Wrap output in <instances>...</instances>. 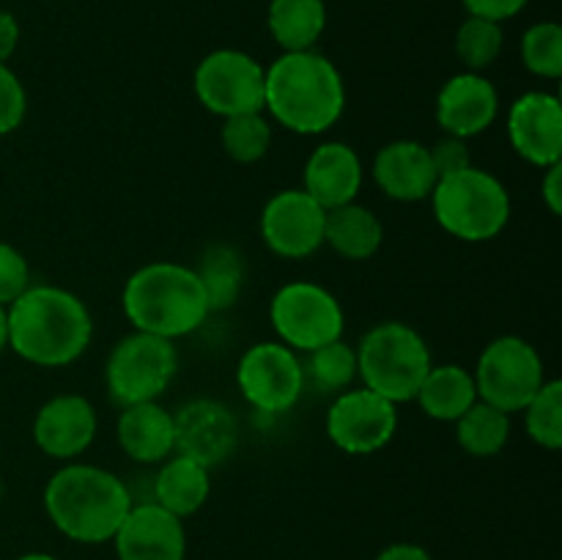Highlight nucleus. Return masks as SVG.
<instances>
[{"mask_svg": "<svg viewBox=\"0 0 562 560\" xmlns=\"http://www.w3.org/2000/svg\"><path fill=\"white\" fill-rule=\"evenodd\" d=\"M9 349L38 368H64L86 355L93 316L69 289L36 283L5 307Z\"/></svg>", "mask_w": 562, "mask_h": 560, "instance_id": "nucleus-1", "label": "nucleus"}, {"mask_svg": "<svg viewBox=\"0 0 562 560\" xmlns=\"http://www.w3.org/2000/svg\"><path fill=\"white\" fill-rule=\"evenodd\" d=\"M398 404L368 388L344 390L327 410V437L349 456H371L398 432Z\"/></svg>", "mask_w": 562, "mask_h": 560, "instance_id": "nucleus-12", "label": "nucleus"}, {"mask_svg": "<svg viewBox=\"0 0 562 560\" xmlns=\"http://www.w3.org/2000/svg\"><path fill=\"white\" fill-rule=\"evenodd\" d=\"M525 428L536 445L547 450L562 448V382L547 379L525 406Z\"/></svg>", "mask_w": 562, "mask_h": 560, "instance_id": "nucleus-30", "label": "nucleus"}, {"mask_svg": "<svg viewBox=\"0 0 562 560\" xmlns=\"http://www.w3.org/2000/svg\"><path fill=\"white\" fill-rule=\"evenodd\" d=\"M431 154V163L437 176H450V173H459V170L470 168L472 165V154L470 146H467L464 137H456V135H445L428 148Z\"/></svg>", "mask_w": 562, "mask_h": 560, "instance_id": "nucleus-35", "label": "nucleus"}, {"mask_svg": "<svg viewBox=\"0 0 562 560\" xmlns=\"http://www.w3.org/2000/svg\"><path fill=\"white\" fill-rule=\"evenodd\" d=\"M119 560H184V519L157 503H135L113 536Z\"/></svg>", "mask_w": 562, "mask_h": 560, "instance_id": "nucleus-17", "label": "nucleus"}, {"mask_svg": "<svg viewBox=\"0 0 562 560\" xmlns=\"http://www.w3.org/2000/svg\"><path fill=\"white\" fill-rule=\"evenodd\" d=\"M5 346H9V333H5V307L0 305V355H3Z\"/></svg>", "mask_w": 562, "mask_h": 560, "instance_id": "nucleus-40", "label": "nucleus"}, {"mask_svg": "<svg viewBox=\"0 0 562 560\" xmlns=\"http://www.w3.org/2000/svg\"><path fill=\"white\" fill-rule=\"evenodd\" d=\"M521 60L530 75L543 80L562 77V27L558 22H536L521 36Z\"/></svg>", "mask_w": 562, "mask_h": 560, "instance_id": "nucleus-32", "label": "nucleus"}, {"mask_svg": "<svg viewBox=\"0 0 562 560\" xmlns=\"http://www.w3.org/2000/svg\"><path fill=\"white\" fill-rule=\"evenodd\" d=\"M508 141L536 168L562 163V104L558 93L527 91L508 110Z\"/></svg>", "mask_w": 562, "mask_h": 560, "instance_id": "nucleus-15", "label": "nucleus"}, {"mask_svg": "<svg viewBox=\"0 0 562 560\" xmlns=\"http://www.w3.org/2000/svg\"><path fill=\"white\" fill-rule=\"evenodd\" d=\"M302 360V373H305V388L311 384L316 393L338 395L349 390L357 379V349L346 344L344 338L329 340L318 349L305 351Z\"/></svg>", "mask_w": 562, "mask_h": 560, "instance_id": "nucleus-28", "label": "nucleus"}, {"mask_svg": "<svg viewBox=\"0 0 562 560\" xmlns=\"http://www.w3.org/2000/svg\"><path fill=\"white\" fill-rule=\"evenodd\" d=\"M456 439H459L461 450L475 459L499 456L510 439V415L477 399L456 421Z\"/></svg>", "mask_w": 562, "mask_h": 560, "instance_id": "nucleus-27", "label": "nucleus"}, {"mask_svg": "<svg viewBox=\"0 0 562 560\" xmlns=\"http://www.w3.org/2000/svg\"><path fill=\"white\" fill-rule=\"evenodd\" d=\"M135 505L130 486L115 472L69 461L44 486V511L66 538L80 544L113 541L115 530Z\"/></svg>", "mask_w": 562, "mask_h": 560, "instance_id": "nucleus-3", "label": "nucleus"}, {"mask_svg": "<svg viewBox=\"0 0 562 560\" xmlns=\"http://www.w3.org/2000/svg\"><path fill=\"white\" fill-rule=\"evenodd\" d=\"M415 401L431 421L456 423L477 401L475 377L470 368L459 366V362L431 366Z\"/></svg>", "mask_w": 562, "mask_h": 560, "instance_id": "nucleus-24", "label": "nucleus"}, {"mask_svg": "<svg viewBox=\"0 0 562 560\" xmlns=\"http://www.w3.org/2000/svg\"><path fill=\"white\" fill-rule=\"evenodd\" d=\"M173 453L187 456L206 470L228 461L239 443L234 412L217 399L187 401L179 412H173Z\"/></svg>", "mask_w": 562, "mask_h": 560, "instance_id": "nucleus-14", "label": "nucleus"}, {"mask_svg": "<svg viewBox=\"0 0 562 560\" xmlns=\"http://www.w3.org/2000/svg\"><path fill=\"white\" fill-rule=\"evenodd\" d=\"M362 159L349 143L327 141L305 163V173H302V190L324 209H338L346 203L357 201L362 190Z\"/></svg>", "mask_w": 562, "mask_h": 560, "instance_id": "nucleus-19", "label": "nucleus"}, {"mask_svg": "<svg viewBox=\"0 0 562 560\" xmlns=\"http://www.w3.org/2000/svg\"><path fill=\"white\" fill-rule=\"evenodd\" d=\"M470 16H483V20H492L503 25L505 20L516 16L519 11H525V5L530 0H461Z\"/></svg>", "mask_w": 562, "mask_h": 560, "instance_id": "nucleus-36", "label": "nucleus"}, {"mask_svg": "<svg viewBox=\"0 0 562 560\" xmlns=\"http://www.w3.org/2000/svg\"><path fill=\"white\" fill-rule=\"evenodd\" d=\"M16 47H20V22L11 11L0 9V64H5Z\"/></svg>", "mask_w": 562, "mask_h": 560, "instance_id": "nucleus-38", "label": "nucleus"}, {"mask_svg": "<svg viewBox=\"0 0 562 560\" xmlns=\"http://www.w3.org/2000/svg\"><path fill=\"white\" fill-rule=\"evenodd\" d=\"M192 88H195L198 102L220 119L263 113L267 69L241 49H214L198 64Z\"/></svg>", "mask_w": 562, "mask_h": 560, "instance_id": "nucleus-10", "label": "nucleus"}, {"mask_svg": "<svg viewBox=\"0 0 562 560\" xmlns=\"http://www.w3.org/2000/svg\"><path fill=\"white\" fill-rule=\"evenodd\" d=\"M431 209L439 228L461 242H492L510 220V195L488 170L470 168L439 176L431 190Z\"/></svg>", "mask_w": 562, "mask_h": 560, "instance_id": "nucleus-6", "label": "nucleus"}, {"mask_svg": "<svg viewBox=\"0 0 562 560\" xmlns=\"http://www.w3.org/2000/svg\"><path fill=\"white\" fill-rule=\"evenodd\" d=\"M99 417L91 401L80 393H60L44 401L33 421V439L49 459L71 461L91 448Z\"/></svg>", "mask_w": 562, "mask_h": 560, "instance_id": "nucleus-16", "label": "nucleus"}, {"mask_svg": "<svg viewBox=\"0 0 562 560\" xmlns=\"http://www.w3.org/2000/svg\"><path fill=\"white\" fill-rule=\"evenodd\" d=\"M192 269L206 291L209 311L223 313L239 302L241 285H245V256L239 247L228 242H214L201 253Z\"/></svg>", "mask_w": 562, "mask_h": 560, "instance_id": "nucleus-26", "label": "nucleus"}, {"mask_svg": "<svg viewBox=\"0 0 562 560\" xmlns=\"http://www.w3.org/2000/svg\"><path fill=\"white\" fill-rule=\"evenodd\" d=\"M115 439L121 450L137 464H162L168 456H173V412L165 410L159 401L121 406V415L115 421Z\"/></svg>", "mask_w": 562, "mask_h": 560, "instance_id": "nucleus-21", "label": "nucleus"}, {"mask_svg": "<svg viewBox=\"0 0 562 560\" xmlns=\"http://www.w3.org/2000/svg\"><path fill=\"white\" fill-rule=\"evenodd\" d=\"M121 307L132 329L168 340L195 333L212 316L195 269L176 261H151L135 269L124 283Z\"/></svg>", "mask_w": 562, "mask_h": 560, "instance_id": "nucleus-4", "label": "nucleus"}, {"mask_svg": "<svg viewBox=\"0 0 562 560\" xmlns=\"http://www.w3.org/2000/svg\"><path fill=\"white\" fill-rule=\"evenodd\" d=\"M274 121L296 135L333 130L346 110V82L338 66L316 49L283 53L267 69V102Z\"/></svg>", "mask_w": 562, "mask_h": 560, "instance_id": "nucleus-2", "label": "nucleus"}, {"mask_svg": "<svg viewBox=\"0 0 562 560\" xmlns=\"http://www.w3.org/2000/svg\"><path fill=\"white\" fill-rule=\"evenodd\" d=\"M212 494L209 470L187 456H168L151 475V503L162 505L179 519L198 514Z\"/></svg>", "mask_w": 562, "mask_h": 560, "instance_id": "nucleus-22", "label": "nucleus"}, {"mask_svg": "<svg viewBox=\"0 0 562 560\" xmlns=\"http://www.w3.org/2000/svg\"><path fill=\"white\" fill-rule=\"evenodd\" d=\"M384 242V225L362 203L351 201L346 206L329 209L324 220V245L333 247L346 261H368L379 253Z\"/></svg>", "mask_w": 562, "mask_h": 560, "instance_id": "nucleus-23", "label": "nucleus"}, {"mask_svg": "<svg viewBox=\"0 0 562 560\" xmlns=\"http://www.w3.org/2000/svg\"><path fill=\"white\" fill-rule=\"evenodd\" d=\"M541 198L543 203H547L549 214L560 217L562 214V163H554L549 165V168H543Z\"/></svg>", "mask_w": 562, "mask_h": 560, "instance_id": "nucleus-37", "label": "nucleus"}, {"mask_svg": "<svg viewBox=\"0 0 562 560\" xmlns=\"http://www.w3.org/2000/svg\"><path fill=\"white\" fill-rule=\"evenodd\" d=\"M499 115V91L481 71L453 75L437 93V121L445 135L475 137Z\"/></svg>", "mask_w": 562, "mask_h": 560, "instance_id": "nucleus-18", "label": "nucleus"}, {"mask_svg": "<svg viewBox=\"0 0 562 560\" xmlns=\"http://www.w3.org/2000/svg\"><path fill=\"white\" fill-rule=\"evenodd\" d=\"M16 560H58L55 555H47V552H27V555H20Z\"/></svg>", "mask_w": 562, "mask_h": 560, "instance_id": "nucleus-41", "label": "nucleus"}, {"mask_svg": "<svg viewBox=\"0 0 562 560\" xmlns=\"http://www.w3.org/2000/svg\"><path fill=\"white\" fill-rule=\"evenodd\" d=\"M267 27L283 53H302L316 47L327 27L324 0H269Z\"/></svg>", "mask_w": 562, "mask_h": 560, "instance_id": "nucleus-25", "label": "nucleus"}, {"mask_svg": "<svg viewBox=\"0 0 562 560\" xmlns=\"http://www.w3.org/2000/svg\"><path fill=\"white\" fill-rule=\"evenodd\" d=\"M505 44V33L499 22L483 16H467L456 33V55L467 71H483L499 58Z\"/></svg>", "mask_w": 562, "mask_h": 560, "instance_id": "nucleus-31", "label": "nucleus"}, {"mask_svg": "<svg viewBox=\"0 0 562 560\" xmlns=\"http://www.w3.org/2000/svg\"><path fill=\"white\" fill-rule=\"evenodd\" d=\"M373 181L387 198L401 203L426 201L437 184L428 146L420 141H393L373 157Z\"/></svg>", "mask_w": 562, "mask_h": 560, "instance_id": "nucleus-20", "label": "nucleus"}, {"mask_svg": "<svg viewBox=\"0 0 562 560\" xmlns=\"http://www.w3.org/2000/svg\"><path fill=\"white\" fill-rule=\"evenodd\" d=\"M269 322L280 344L296 355L344 338L346 313L338 296L311 280H291L274 291L269 302Z\"/></svg>", "mask_w": 562, "mask_h": 560, "instance_id": "nucleus-8", "label": "nucleus"}, {"mask_svg": "<svg viewBox=\"0 0 562 560\" xmlns=\"http://www.w3.org/2000/svg\"><path fill=\"white\" fill-rule=\"evenodd\" d=\"M431 366L426 338L404 322L373 324L357 346V377L362 379V388L393 404L415 401Z\"/></svg>", "mask_w": 562, "mask_h": 560, "instance_id": "nucleus-5", "label": "nucleus"}, {"mask_svg": "<svg viewBox=\"0 0 562 560\" xmlns=\"http://www.w3.org/2000/svg\"><path fill=\"white\" fill-rule=\"evenodd\" d=\"M27 258L9 242H0V305L9 307L20 294L31 289Z\"/></svg>", "mask_w": 562, "mask_h": 560, "instance_id": "nucleus-33", "label": "nucleus"}, {"mask_svg": "<svg viewBox=\"0 0 562 560\" xmlns=\"http://www.w3.org/2000/svg\"><path fill=\"white\" fill-rule=\"evenodd\" d=\"M179 373V349L173 340L148 333H130L110 349L104 384L119 406L157 401Z\"/></svg>", "mask_w": 562, "mask_h": 560, "instance_id": "nucleus-7", "label": "nucleus"}, {"mask_svg": "<svg viewBox=\"0 0 562 560\" xmlns=\"http://www.w3.org/2000/svg\"><path fill=\"white\" fill-rule=\"evenodd\" d=\"M472 377L477 399L514 415L525 410L547 382V366L530 340L519 335H499L481 351Z\"/></svg>", "mask_w": 562, "mask_h": 560, "instance_id": "nucleus-9", "label": "nucleus"}, {"mask_svg": "<svg viewBox=\"0 0 562 560\" xmlns=\"http://www.w3.org/2000/svg\"><path fill=\"white\" fill-rule=\"evenodd\" d=\"M236 384L252 410L263 415L289 412L305 393L300 355L280 340H261L241 355Z\"/></svg>", "mask_w": 562, "mask_h": 560, "instance_id": "nucleus-11", "label": "nucleus"}, {"mask_svg": "<svg viewBox=\"0 0 562 560\" xmlns=\"http://www.w3.org/2000/svg\"><path fill=\"white\" fill-rule=\"evenodd\" d=\"M27 113V93L20 77L9 69V64H0V135H11L20 130Z\"/></svg>", "mask_w": 562, "mask_h": 560, "instance_id": "nucleus-34", "label": "nucleus"}, {"mask_svg": "<svg viewBox=\"0 0 562 560\" xmlns=\"http://www.w3.org/2000/svg\"><path fill=\"white\" fill-rule=\"evenodd\" d=\"M373 560H434V558L428 555V549L420 547V544H390V547L382 549Z\"/></svg>", "mask_w": 562, "mask_h": 560, "instance_id": "nucleus-39", "label": "nucleus"}, {"mask_svg": "<svg viewBox=\"0 0 562 560\" xmlns=\"http://www.w3.org/2000/svg\"><path fill=\"white\" fill-rule=\"evenodd\" d=\"M223 152L228 154L234 163L252 165L261 163L272 148V124L263 113H241L223 119Z\"/></svg>", "mask_w": 562, "mask_h": 560, "instance_id": "nucleus-29", "label": "nucleus"}, {"mask_svg": "<svg viewBox=\"0 0 562 560\" xmlns=\"http://www.w3.org/2000/svg\"><path fill=\"white\" fill-rule=\"evenodd\" d=\"M324 220L327 212L305 190H283L263 206L261 239L274 256L300 261L324 245Z\"/></svg>", "mask_w": 562, "mask_h": 560, "instance_id": "nucleus-13", "label": "nucleus"}]
</instances>
